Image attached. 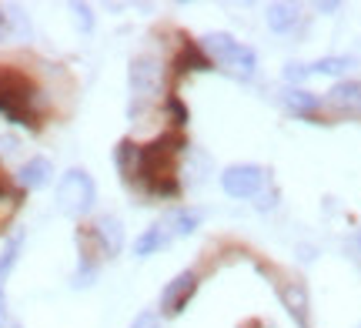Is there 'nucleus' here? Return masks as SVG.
Here are the masks:
<instances>
[{"label": "nucleus", "mask_w": 361, "mask_h": 328, "mask_svg": "<svg viewBox=\"0 0 361 328\" xmlns=\"http://www.w3.org/2000/svg\"><path fill=\"white\" fill-rule=\"evenodd\" d=\"M278 295H281V305L288 308V315L295 318V325L308 328V288L301 281H284Z\"/></svg>", "instance_id": "obj_8"}, {"label": "nucleus", "mask_w": 361, "mask_h": 328, "mask_svg": "<svg viewBox=\"0 0 361 328\" xmlns=\"http://www.w3.org/2000/svg\"><path fill=\"white\" fill-rule=\"evenodd\" d=\"M164 221L171 224V235H178V238H184V235H194V228L201 224V211L178 208V211H174V214H168Z\"/></svg>", "instance_id": "obj_16"}, {"label": "nucleus", "mask_w": 361, "mask_h": 328, "mask_svg": "<svg viewBox=\"0 0 361 328\" xmlns=\"http://www.w3.org/2000/svg\"><path fill=\"white\" fill-rule=\"evenodd\" d=\"M184 141L180 134H161L157 141L141 147V164H137V178L144 181V191L157 198H174L180 191L178 171H174V154H178Z\"/></svg>", "instance_id": "obj_1"}, {"label": "nucleus", "mask_w": 361, "mask_h": 328, "mask_svg": "<svg viewBox=\"0 0 361 328\" xmlns=\"http://www.w3.org/2000/svg\"><path fill=\"white\" fill-rule=\"evenodd\" d=\"M311 67V74H328V78H338V74H345L355 67V57H345V54H338V57H322V61H314Z\"/></svg>", "instance_id": "obj_18"}, {"label": "nucleus", "mask_w": 361, "mask_h": 328, "mask_svg": "<svg viewBox=\"0 0 361 328\" xmlns=\"http://www.w3.org/2000/svg\"><path fill=\"white\" fill-rule=\"evenodd\" d=\"M0 195H4V188H0Z\"/></svg>", "instance_id": "obj_27"}, {"label": "nucleus", "mask_w": 361, "mask_h": 328, "mask_svg": "<svg viewBox=\"0 0 361 328\" xmlns=\"http://www.w3.org/2000/svg\"><path fill=\"white\" fill-rule=\"evenodd\" d=\"M311 74L308 64H288L284 67V80H291V84H298V80H305Z\"/></svg>", "instance_id": "obj_21"}, {"label": "nucleus", "mask_w": 361, "mask_h": 328, "mask_svg": "<svg viewBox=\"0 0 361 328\" xmlns=\"http://www.w3.org/2000/svg\"><path fill=\"white\" fill-rule=\"evenodd\" d=\"M97 201V184L90 178L87 171H67L61 184H57V208L64 211L67 218H84Z\"/></svg>", "instance_id": "obj_4"}, {"label": "nucleus", "mask_w": 361, "mask_h": 328, "mask_svg": "<svg viewBox=\"0 0 361 328\" xmlns=\"http://www.w3.org/2000/svg\"><path fill=\"white\" fill-rule=\"evenodd\" d=\"M4 24H7V13L0 11V30H4Z\"/></svg>", "instance_id": "obj_26"}, {"label": "nucleus", "mask_w": 361, "mask_h": 328, "mask_svg": "<svg viewBox=\"0 0 361 328\" xmlns=\"http://www.w3.org/2000/svg\"><path fill=\"white\" fill-rule=\"evenodd\" d=\"M128 80H130V94L134 101H144L151 94L161 91V80H164V67L157 57L144 54V57H134L130 61V71H128Z\"/></svg>", "instance_id": "obj_6"}, {"label": "nucleus", "mask_w": 361, "mask_h": 328, "mask_svg": "<svg viewBox=\"0 0 361 328\" xmlns=\"http://www.w3.org/2000/svg\"><path fill=\"white\" fill-rule=\"evenodd\" d=\"M0 328H7V298H4V288H0Z\"/></svg>", "instance_id": "obj_25"}, {"label": "nucleus", "mask_w": 361, "mask_h": 328, "mask_svg": "<svg viewBox=\"0 0 361 328\" xmlns=\"http://www.w3.org/2000/svg\"><path fill=\"white\" fill-rule=\"evenodd\" d=\"M188 71H211V57L201 51V44L194 40H184L180 44V54L174 57V74H188Z\"/></svg>", "instance_id": "obj_13"}, {"label": "nucleus", "mask_w": 361, "mask_h": 328, "mask_svg": "<svg viewBox=\"0 0 361 328\" xmlns=\"http://www.w3.org/2000/svg\"><path fill=\"white\" fill-rule=\"evenodd\" d=\"M194 291H197V275L194 272H180L178 278H171L168 288L161 291V312L164 315H180L188 302L194 298Z\"/></svg>", "instance_id": "obj_7"}, {"label": "nucleus", "mask_w": 361, "mask_h": 328, "mask_svg": "<svg viewBox=\"0 0 361 328\" xmlns=\"http://www.w3.org/2000/svg\"><path fill=\"white\" fill-rule=\"evenodd\" d=\"M17 181L27 191H37V188H47L54 181V164L47 158H30L27 164H20L17 171Z\"/></svg>", "instance_id": "obj_10"}, {"label": "nucleus", "mask_w": 361, "mask_h": 328, "mask_svg": "<svg viewBox=\"0 0 361 328\" xmlns=\"http://www.w3.org/2000/svg\"><path fill=\"white\" fill-rule=\"evenodd\" d=\"M284 107L288 111H295V114H305V118H311L318 107H322V97H314V94H308V91H288L284 94Z\"/></svg>", "instance_id": "obj_17"}, {"label": "nucleus", "mask_w": 361, "mask_h": 328, "mask_svg": "<svg viewBox=\"0 0 361 328\" xmlns=\"http://www.w3.org/2000/svg\"><path fill=\"white\" fill-rule=\"evenodd\" d=\"M221 188L231 198H258L264 188V168L258 164H231L221 171Z\"/></svg>", "instance_id": "obj_5"}, {"label": "nucleus", "mask_w": 361, "mask_h": 328, "mask_svg": "<svg viewBox=\"0 0 361 328\" xmlns=\"http://www.w3.org/2000/svg\"><path fill=\"white\" fill-rule=\"evenodd\" d=\"M114 161H117V171L124 181H137V164H141V147L134 141H121L114 151Z\"/></svg>", "instance_id": "obj_15"}, {"label": "nucleus", "mask_w": 361, "mask_h": 328, "mask_svg": "<svg viewBox=\"0 0 361 328\" xmlns=\"http://www.w3.org/2000/svg\"><path fill=\"white\" fill-rule=\"evenodd\" d=\"M328 104L341 114H361V80H338L328 91Z\"/></svg>", "instance_id": "obj_9"}, {"label": "nucleus", "mask_w": 361, "mask_h": 328, "mask_svg": "<svg viewBox=\"0 0 361 328\" xmlns=\"http://www.w3.org/2000/svg\"><path fill=\"white\" fill-rule=\"evenodd\" d=\"M94 238H97V245H101L107 255H117V251L124 248V228H121V221H117L114 214H101V218H97Z\"/></svg>", "instance_id": "obj_11"}, {"label": "nucleus", "mask_w": 361, "mask_h": 328, "mask_svg": "<svg viewBox=\"0 0 361 328\" xmlns=\"http://www.w3.org/2000/svg\"><path fill=\"white\" fill-rule=\"evenodd\" d=\"M301 20V11H298L295 4H274L268 7V27L274 34H291Z\"/></svg>", "instance_id": "obj_14"}, {"label": "nucleus", "mask_w": 361, "mask_h": 328, "mask_svg": "<svg viewBox=\"0 0 361 328\" xmlns=\"http://www.w3.org/2000/svg\"><path fill=\"white\" fill-rule=\"evenodd\" d=\"M128 328H161V315H154V312H141Z\"/></svg>", "instance_id": "obj_22"}, {"label": "nucleus", "mask_w": 361, "mask_h": 328, "mask_svg": "<svg viewBox=\"0 0 361 328\" xmlns=\"http://www.w3.org/2000/svg\"><path fill=\"white\" fill-rule=\"evenodd\" d=\"M17 151V138H0V154H13Z\"/></svg>", "instance_id": "obj_24"}, {"label": "nucleus", "mask_w": 361, "mask_h": 328, "mask_svg": "<svg viewBox=\"0 0 361 328\" xmlns=\"http://www.w3.org/2000/svg\"><path fill=\"white\" fill-rule=\"evenodd\" d=\"M171 238H174V235H171V224L168 221L151 224V228H147V231L134 241V255H137V258H151V255H157V251L168 245Z\"/></svg>", "instance_id": "obj_12"}, {"label": "nucleus", "mask_w": 361, "mask_h": 328, "mask_svg": "<svg viewBox=\"0 0 361 328\" xmlns=\"http://www.w3.org/2000/svg\"><path fill=\"white\" fill-rule=\"evenodd\" d=\"M201 51L211 57V64L228 67L238 78H251L255 67H258V54L251 51V47H245L241 40H234L231 34H221V30L201 37Z\"/></svg>", "instance_id": "obj_3"}, {"label": "nucleus", "mask_w": 361, "mask_h": 328, "mask_svg": "<svg viewBox=\"0 0 361 328\" xmlns=\"http://www.w3.org/2000/svg\"><path fill=\"white\" fill-rule=\"evenodd\" d=\"M20 248H24V231H17V235L7 238V245H4V251H0V281L13 272V265H17V255H20Z\"/></svg>", "instance_id": "obj_19"}, {"label": "nucleus", "mask_w": 361, "mask_h": 328, "mask_svg": "<svg viewBox=\"0 0 361 328\" xmlns=\"http://www.w3.org/2000/svg\"><path fill=\"white\" fill-rule=\"evenodd\" d=\"M34 94L37 87L17 74L11 67H0V114L13 124H27L37 128V111H34Z\"/></svg>", "instance_id": "obj_2"}, {"label": "nucleus", "mask_w": 361, "mask_h": 328, "mask_svg": "<svg viewBox=\"0 0 361 328\" xmlns=\"http://www.w3.org/2000/svg\"><path fill=\"white\" fill-rule=\"evenodd\" d=\"M71 11H74V17H78L80 30H90V27H94V20H90V7H84V4H74Z\"/></svg>", "instance_id": "obj_23"}, {"label": "nucleus", "mask_w": 361, "mask_h": 328, "mask_svg": "<svg viewBox=\"0 0 361 328\" xmlns=\"http://www.w3.org/2000/svg\"><path fill=\"white\" fill-rule=\"evenodd\" d=\"M168 111H171V118H174V124H178V128H184V124H188V107L180 104L178 97H168Z\"/></svg>", "instance_id": "obj_20"}]
</instances>
